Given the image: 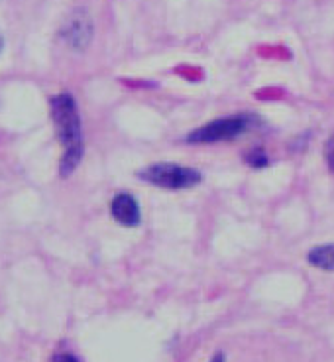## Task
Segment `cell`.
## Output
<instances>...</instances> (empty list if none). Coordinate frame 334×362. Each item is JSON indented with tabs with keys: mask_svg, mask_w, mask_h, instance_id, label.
<instances>
[{
	"mask_svg": "<svg viewBox=\"0 0 334 362\" xmlns=\"http://www.w3.org/2000/svg\"><path fill=\"white\" fill-rule=\"evenodd\" d=\"M307 262L318 270L334 272V243L315 246L307 252Z\"/></svg>",
	"mask_w": 334,
	"mask_h": 362,
	"instance_id": "cell-6",
	"label": "cell"
},
{
	"mask_svg": "<svg viewBox=\"0 0 334 362\" xmlns=\"http://www.w3.org/2000/svg\"><path fill=\"white\" fill-rule=\"evenodd\" d=\"M110 215L126 228H136L142 223V209L132 193H117L110 203Z\"/></svg>",
	"mask_w": 334,
	"mask_h": 362,
	"instance_id": "cell-5",
	"label": "cell"
},
{
	"mask_svg": "<svg viewBox=\"0 0 334 362\" xmlns=\"http://www.w3.org/2000/svg\"><path fill=\"white\" fill-rule=\"evenodd\" d=\"M2 47H4V40H2V36H0V52H2Z\"/></svg>",
	"mask_w": 334,
	"mask_h": 362,
	"instance_id": "cell-11",
	"label": "cell"
},
{
	"mask_svg": "<svg viewBox=\"0 0 334 362\" xmlns=\"http://www.w3.org/2000/svg\"><path fill=\"white\" fill-rule=\"evenodd\" d=\"M325 158H326V163H328V170L334 173V134L330 136V140L326 142Z\"/></svg>",
	"mask_w": 334,
	"mask_h": 362,
	"instance_id": "cell-8",
	"label": "cell"
},
{
	"mask_svg": "<svg viewBox=\"0 0 334 362\" xmlns=\"http://www.w3.org/2000/svg\"><path fill=\"white\" fill-rule=\"evenodd\" d=\"M54 362H81V361L71 353H59L54 356Z\"/></svg>",
	"mask_w": 334,
	"mask_h": 362,
	"instance_id": "cell-9",
	"label": "cell"
},
{
	"mask_svg": "<svg viewBox=\"0 0 334 362\" xmlns=\"http://www.w3.org/2000/svg\"><path fill=\"white\" fill-rule=\"evenodd\" d=\"M59 36L69 47L83 52L90 44V37H93V22H90L89 14L83 8L75 10L61 28Z\"/></svg>",
	"mask_w": 334,
	"mask_h": 362,
	"instance_id": "cell-4",
	"label": "cell"
},
{
	"mask_svg": "<svg viewBox=\"0 0 334 362\" xmlns=\"http://www.w3.org/2000/svg\"><path fill=\"white\" fill-rule=\"evenodd\" d=\"M138 180L144 181L148 185H154L160 189H191L197 187L203 181V173L191 165H181L173 162H155L142 168L136 173Z\"/></svg>",
	"mask_w": 334,
	"mask_h": 362,
	"instance_id": "cell-3",
	"label": "cell"
},
{
	"mask_svg": "<svg viewBox=\"0 0 334 362\" xmlns=\"http://www.w3.org/2000/svg\"><path fill=\"white\" fill-rule=\"evenodd\" d=\"M208 362H226L225 353H217V354H215V356H213V358H210V361H208Z\"/></svg>",
	"mask_w": 334,
	"mask_h": 362,
	"instance_id": "cell-10",
	"label": "cell"
},
{
	"mask_svg": "<svg viewBox=\"0 0 334 362\" xmlns=\"http://www.w3.org/2000/svg\"><path fill=\"white\" fill-rule=\"evenodd\" d=\"M244 160L248 165H252V168H266V165H270V158H268V154L263 152L262 148H252L248 154L244 156Z\"/></svg>",
	"mask_w": 334,
	"mask_h": 362,
	"instance_id": "cell-7",
	"label": "cell"
},
{
	"mask_svg": "<svg viewBox=\"0 0 334 362\" xmlns=\"http://www.w3.org/2000/svg\"><path fill=\"white\" fill-rule=\"evenodd\" d=\"M260 124V117L252 115V112H238V115H230V117H220L210 120L203 127L191 130L187 134V142L189 144H215V142H228V140H236L246 132H250Z\"/></svg>",
	"mask_w": 334,
	"mask_h": 362,
	"instance_id": "cell-2",
	"label": "cell"
},
{
	"mask_svg": "<svg viewBox=\"0 0 334 362\" xmlns=\"http://www.w3.org/2000/svg\"><path fill=\"white\" fill-rule=\"evenodd\" d=\"M49 112L54 122L55 136L64 148V156L59 162L61 177L71 175L85 156V138H83L81 115L77 100L69 93H59L49 99Z\"/></svg>",
	"mask_w": 334,
	"mask_h": 362,
	"instance_id": "cell-1",
	"label": "cell"
}]
</instances>
